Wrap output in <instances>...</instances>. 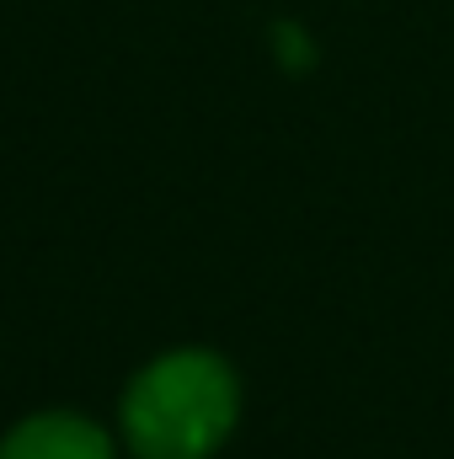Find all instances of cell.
<instances>
[{"mask_svg": "<svg viewBox=\"0 0 454 459\" xmlns=\"http://www.w3.org/2000/svg\"><path fill=\"white\" fill-rule=\"evenodd\" d=\"M235 374L214 352H166L123 395V433L139 459H209L235 428Z\"/></svg>", "mask_w": 454, "mask_h": 459, "instance_id": "obj_1", "label": "cell"}, {"mask_svg": "<svg viewBox=\"0 0 454 459\" xmlns=\"http://www.w3.org/2000/svg\"><path fill=\"white\" fill-rule=\"evenodd\" d=\"M0 459H113V444L97 422L48 411V417L11 428L0 444Z\"/></svg>", "mask_w": 454, "mask_h": 459, "instance_id": "obj_2", "label": "cell"}]
</instances>
